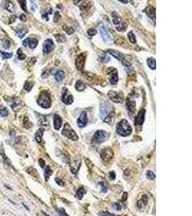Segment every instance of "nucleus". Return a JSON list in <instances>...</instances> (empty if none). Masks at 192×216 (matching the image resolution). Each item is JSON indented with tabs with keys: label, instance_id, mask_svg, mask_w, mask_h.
Returning a JSON list of instances; mask_svg holds the SVG:
<instances>
[{
	"label": "nucleus",
	"instance_id": "nucleus-1",
	"mask_svg": "<svg viewBox=\"0 0 192 216\" xmlns=\"http://www.w3.org/2000/svg\"><path fill=\"white\" fill-rule=\"evenodd\" d=\"M117 134L121 136H128L132 133V128L126 120L119 121L116 126Z\"/></svg>",
	"mask_w": 192,
	"mask_h": 216
},
{
	"label": "nucleus",
	"instance_id": "nucleus-2",
	"mask_svg": "<svg viewBox=\"0 0 192 216\" xmlns=\"http://www.w3.org/2000/svg\"><path fill=\"white\" fill-rule=\"evenodd\" d=\"M37 102L40 107L43 108H49L51 105V99L49 92L46 90L41 91Z\"/></svg>",
	"mask_w": 192,
	"mask_h": 216
},
{
	"label": "nucleus",
	"instance_id": "nucleus-3",
	"mask_svg": "<svg viewBox=\"0 0 192 216\" xmlns=\"http://www.w3.org/2000/svg\"><path fill=\"white\" fill-rule=\"evenodd\" d=\"M109 134L108 133L104 131H98L94 133L92 138L93 143L96 144H100V143H104V141L108 139Z\"/></svg>",
	"mask_w": 192,
	"mask_h": 216
},
{
	"label": "nucleus",
	"instance_id": "nucleus-4",
	"mask_svg": "<svg viewBox=\"0 0 192 216\" xmlns=\"http://www.w3.org/2000/svg\"><path fill=\"white\" fill-rule=\"evenodd\" d=\"M62 134L64 136H66V137H67L68 138L71 139L72 140H74V141H76V140H77L79 139L77 134L72 129L71 127L70 126V125L68 122H66L65 124L64 128H63V131H62Z\"/></svg>",
	"mask_w": 192,
	"mask_h": 216
},
{
	"label": "nucleus",
	"instance_id": "nucleus-5",
	"mask_svg": "<svg viewBox=\"0 0 192 216\" xmlns=\"http://www.w3.org/2000/svg\"><path fill=\"white\" fill-rule=\"evenodd\" d=\"M100 155H101V157L103 161H104L105 162H108L113 158L114 153L112 149L108 147L105 148V149H103L101 151Z\"/></svg>",
	"mask_w": 192,
	"mask_h": 216
},
{
	"label": "nucleus",
	"instance_id": "nucleus-6",
	"mask_svg": "<svg viewBox=\"0 0 192 216\" xmlns=\"http://www.w3.org/2000/svg\"><path fill=\"white\" fill-rule=\"evenodd\" d=\"M110 105L107 102H102L100 105V116L101 119L104 120L107 116H108L110 114L112 113V112L110 111Z\"/></svg>",
	"mask_w": 192,
	"mask_h": 216
},
{
	"label": "nucleus",
	"instance_id": "nucleus-7",
	"mask_svg": "<svg viewBox=\"0 0 192 216\" xmlns=\"http://www.w3.org/2000/svg\"><path fill=\"white\" fill-rule=\"evenodd\" d=\"M54 48V43L53 41L51 39L45 40L43 45V51L45 54H49L53 50Z\"/></svg>",
	"mask_w": 192,
	"mask_h": 216
},
{
	"label": "nucleus",
	"instance_id": "nucleus-8",
	"mask_svg": "<svg viewBox=\"0 0 192 216\" xmlns=\"http://www.w3.org/2000/svg\"><path fill=\"white\" fill-rule=\"evenodd\" d=\"M61 100L66 105H71L73 102V96L69 92V91H68V89L66 88L63 89Z\"/></svg>",
	"mask_w": 192,
	"mask_h": 216
},
{
	"label": "nucleus",
	"instance_id": "nucleus-9",
	"mask_svg": "<svg viewBox=\"0 0 192 216\" xmlns=\"http://www.w3.org/2000/svg\"><path fill=\"white\" fill-rule=\"evenodd\" d=\"M38 41L35 38H27L23 41V44L24 46H29L31 49H34L38 45Z\"/></svg>",
	"mask_w": 192,
	"mask_h": 216
},
{
	"label": "nucleus",
	"instance_id": "nucleus-10",
	"mask_svg": "<svg viewBox=\"0 0 192 216\" xmlns=\"http://www.w3.org/2000/svg\"><path fill=\"white\" fill-rule=\"evenodd\" d=\"M109 97L111 100L116 103H121L123 100V97L119 93L115 91H110L108 93Z\"/></svg>",
	"mask_w": 192,
	"mask_h": 216
},
{
	"label": "nucleus",
	"instance_id": "nucleus-11",
	"mask_svg": "<svg viewBox=\"0 0 192 216\" xmlns=\"http://www.w3.org/2000/svg\"><path fill=\"white\" fill-rule=\"evenodd\" d=\"M99 31H100V34H101V38H102L104 42L107 44H110L112 40H111L110 35L109 34V32H107L106 28H104V26H101V27L99 28Z\"/></svg>",
	"mask_w": 192,
	"mask_h": 216
},
{
	"label": "nucleus",
	"instance_id": "nucleus-12",
	"mask_svg": "<svg viewBox=\"0 0 192 216\" xmlns=\"http://www.w3.org/2000/svg\"><path fill=\"white\" fill-rule=\"evenodd\" d=\"M88 122V118H87L86 112H82L79 118L77 120V124L79 128H84Z\"/></svg>",
	"mask_w": 192,
	"mask_h": 216
},
{
	"label": "nucleus",
	"instance_id": "nucleus-13",
	"mask_svg": "<svg viewBox=\"0 0 192 216\" xmlns=\"http://www.w3.org/2000/svg\"><path fill=\"white\" fill-rule=\"evenodd\" d=\"M145 109H140L135 119V123L137 125H142L145 120Z\"/></svg>",
	"mask_w": 192,
	"mask_h": 216
},
{
	"label": "nucleus",
	"instance_id": "nucleus-14",
	"mask_svg": "<svg viewBox=\"0 0 192 216\" xmlns=\"http://www.w3.org/2000/svg\"><path fill=\"white\" fill-rule=\"evenodd\" d=\"M111 72H108V74L110 75V81L112 84L113 85H115L117 84L118 81V74H117V72L115 69H112L110 68Z\"/></svg>",
	"mask_w": 192,
	"mask_h": 216
},
{
	"label": "nucleus",
	"instance_id": "nucleus-15",
	"mask_svg": "<svg viewBox=\"0 0 192 216\" xmlns=\"http://www.w3.org/2000/svg\"><path fill=\"white\" fill-rule=\"evenodd\" d=\"M84 63H85V56L84 54H80L78 56L76 61V66L77 69L82 70L84 68Z\"/></svg>",
	"mask_w": 192,
	"mask_h": 216
},
{
	"label": "nucleus",
	"instance_id": "nucleus-16",
	"mask_svg": "<svg viewBox=\"0 0 192 216\" xmlns=\"http://www.w3.org/2000/svg\"><path fill=\"white\" fill-rule=\"evenodd\" d=\"M7 103H8L9 105L13 109H14V108L17 107L20 104V100H19V98L16 97H10L8 100H7Z\"/></svg>",
	"mask_w": 192,
	"mask_h": 216
},
{
	"label": "nucleus",
	"instance_id": "nucleus-17",
	"mask_svg": "<svg viewBox=\"0 0 192 216\" xmlns=\"http://www.w3.org/2000/svg\"><path fill=\"white\" fill-rule=\"evenodd\" d=\"M108 53L110 55H112V56H114L115 58L117 59V60H119V61H122L124 58H125L124 57V55L122 54V53H120L118 51H116V50L110 49V50H108Z\"/></svg>",
	"mask_w": 192,
	"mask_h": 216
},
{
	"label": "nucleus",
	"instance_id": "nucleus-18",
	"mask_svg": "<svg viewBox=\"0 0 192 216\" xmlns=\"http://www.w3.org/2000/svg\"><path fill=\"white\" fill-rule=\"evenodd\" d=\"M53 125L56 130L58 131L61 128L62 119L58 115H55L53 118Z\"/></svg>",
	"mask_w": 192,
	"mask_h": 216
},
{
	"label": "nucleus",
	"instance_id": "nucleus-19",
	"mask_svg": "<svg viewBox=\"0 0 192 216\" xmlns=\"http://www.w3.org/2000/svg\"><path fill=\"white\" fill-rule=\"evenodd\" d=\"M145 12L146 14H147V16H148L150 18L153 19L154 21L156 20V10H155L154 7H152V6H148V7L146 8Z\"/></svg>",
	"mask_w": 192,
	"mask_h": 216
},
{
	"label": "nucleus",
	"instance_id": "nucleus-20",
	"mask_svg": "<svg viewBox=\"0 0 192 216\" xmlns=\"http://www.w3.org/2000/svg\"><path fill=\"white\" fill-rule=\"evenodd\" d=\"M28 30L27 28L25 27H21L19 28L16 30V33H17V36L20 38H23L25 36L26 34L27 33Z\"/></svg>",
	"mask_w": 192,
	"mask_h": 216
},
{
	"label": "nucleus",
	"instance_id": "nucleus-21",
	"mask_svg": "<svg viewBox=\"0 0 192 216\" xmlns=\"http://www.w3.org/2000/svg\"><path fill=\"white\" fill-rule=\"evenodd\" d=\"M53 75L56 80L58 81H61L64 78V72L61 70H57L53 74Z\"/></svg>",
	"mask_w": 192,
	"mask_h": 216
},
{
	"label": "nucleus",
	"instance_id": "nucleus-22",
	"mask_svg": "<svg viewBox=\"0 0 192 216\" xmlns=\"http://www.w3.org/2000/svg\"><path fill=\"white\" fill-rule=\"evenodd\" d=\"M44 129L43 128H40L38 129V131H37L36 133H35V139L38 141V143H41L43 140V136L44 133Z\"/></svg>",
	"mask_w": 192,
	"mask_h": 216
},
{
	"label": "nucleus",
	"instance_id": "nucleus-23",
	"mask_svg": "<svg viewBox=\"0 0 192 216\" xmlns=\"http://www.w3.org/2000/svg\"><path fill=\"white\" fill-rule=\"evenodd\" d=\"M112 17H113L112 22H113L114 24H115V25H119V23H121V21H122V18H121V17H119V15H118L117 13L115 12H112Z\"/></svg>",
	"mask_w": 192,
	"mask_h": 216
},
{
	"label": "nucleus",
	"instance_id": "nucleus-24",
	"mask_svg": "<svg viewBox=\"0 0 192 216\" xmlns=\"http://www.w3.org/2000/svg\"><path fill=\"white\" fill-rule=\"evenodd\" d=\"M75 88H76V89L77 91H82L83 90L85 89L86 85L82 81H77L76 83V85H75Z\"/></svg>",
	"mask_w": 192,
	"mask_h": 216
},
{
	"label": "nucleus",
	"instance_id": "nucleus-25",
	"mask_svg": "<svg viewBox=\"0 0 192 216\" xmlns=\"http://www.w3.org/2000/svg\"><path fill=\"white\" fill-rule=\"evenodd\" d=\"M86 193V190L84 188V187H81L78 189V191L76 192V197L78 198L79 199H82L84 197V195Z\"/></svg>",
	"mask_w": 192,
	"mask_h": 216
},
{
	"label": "nucleus",
	"instance_id": "nucleus-26",
	"mask_svg": "<svg viewBox=\"0 0 192 216\" xmlns=\"http://www.w3.org/2000/svg\"><path fill=\"white\" fill-rule=\"evenodd\" d=\"M147 63L150 69H156V59H155L154 58H149L147 61Z\"/></svg>",
	"mask_w": 192,
	"mask_h": 216
},
{
	"label": "nucleus",
	"instance_id": "nucleus-27",
	"mask_svg": "<svg viewBox=\"0 0 192 216\" xmlns=\"http://www.w3.org/2000/svg\"><path fill=\"white\" fill-rule=\"evenodd\" d=\"M5 9L8 10L10 12H14V6L12 1H6L5 2Z\"/></svg>",
	"mask_w": 192,
	"mask_h": 216
},
{
	"label": "nucleus",
	"instance_id": "nucleus-28",
	"mask_svg": "<svg viewBox=\"0 0 192 216\" xmlns=\"http://www.w3.org/2000/svg\"><path fill=\"white\" fill-rule=\"evenodd\" d=\"M9 115V111L7 107L0 105V116L7 117Z\"/></svg>",
	"mask_w": 192,
	"mask_h": 216
},
{
	"label": "nucleus",
	"instance_id": "nucleus-29",
	"mask_svg": "<svg viewBox=\"0 0 192 216\" xmlns=\"http://www.w3.org/2000/svg\"><path fill=\"white\" fill-rule=\"evenodd\" d=\"M53 174V171L51 170V167L49 166H46V168H45V179L46 181H48V179L51 177V176Z\"/></svg>",
	"mask_w": 192,
	"mask_h": 216
},
{
	"label": "nucleus",
	"instance_id": "nucleus-30",
	"mask_svg": "<svg viewBox=\"0 0 192 216\" xmlns=\"http://www.w3.org/2000/svg\"><path fill=\"white\" fill-rule=\"evenodd\" d=\"M55 37L56 41L58 43H65L66 41V36L63 34H56Z\"/></svg>",
	"mask_w": 192,
	"mask_h": 216
},
{
	"label": "nucleus",
	"instance_id": "nucleus-31",
	"mask_svg": "<svg viewBox=\"0 0 192 216\" xmlns=\"http://www.w3.org/2000/svg\"><path fill=\"white\" fill-rule=\"evenodd\" d=\"M127 105H128V109L130 110V112H131V113H133L135 111V102H128V104H127Z\"/></svg>",
	"mask_w": 192,
	"mask_h": 216
},
{
	"label": "nucleus",
	"instance_id": "nucleus-32",
	"mask_svg": "<svg viewBox=\"0 0 192 216\" xmlns=\"http://www.w3.org/2000/svg\"><path fill=\"white\" fill-rule=\"evenodd\" d=\"M33 86H34L33 82H31V81H26L25 84V85H24L25 90H26L27 91H29L31 89H32Z\"/></svg>",
	"mask_w": 192,
	"mask_h": 216
},
{
	"label": "nucleus",
	"instance_id": "nucleus-33",
	"mask_svg": "<svg viewBox=\"0 0 192 216\" xmlns=\"http://www.w3.org/2000/svg\"><path fill=\"white\" fill-rule=\"evenodd\" d=\"M1 58L3 59H9L10 58L12 57L13 53H8V52H3V51H0Z\"/></svg>",
	"mask_w": 192,
	"mask_h": 216
},
{
	"label": "nucleus",
	"instance_id": "nucleus-34",
	"mask_svg": "<svg viewBox=\"0 0 192 216\" xmlns=\"http://www.w3.org/2000/svg\"><path fill=\"white\" fill-rule=\"evenodd\" d=\"M99 60V61H101V62L107 63V62H108V61H110V57H109L107 54H103L100 55Z\"/></svg>",
	"mask_w": 192,
	"mask_h": 216
},
{
	"label": "nucleus",
	"instance_id": "nucleus-35",
	"mask_svg": "<svg viewBox=\"0 0 192 216\" xmlns=\"http://www.w3.org/2000/svg\"><path fill=\"white\" fill-rule=\"evenodd\" d=\"M128 38H129L130 41L132 43L135 44L136 43V39H135V36L134 35L133 32L132 31H130L129 33H128Z\"/></svg>",
	"mask_w": 192,
	"mask_h": 216
},
{
	"label": "nucleus",
	"instance_id": "nucleus-36",
	"mask_svg": "<svg viewBox=\"0 0 192 216\" xmlns=\"http://www.w3.org/2000/svg\"><path fill=\"white\" fill-rule=\"evenodd\" d=\"M17 58H18L19 60L23 61L26 58V55L22 52V50L20 49V48H19V49L17 50Z\"/></svg>",
	"mask_w": 192,
	"mask_h": 216
},
{
	"label": "nucleus",
	"instance_id": "nucleus-37",
	"mask_svg": "<svg viewBox=\"0 0 192 216\" xmlns=\"http://www.w3.org/2000/svg\"><path fill=\"white\" fill-rule=\"evenodd\" d=\"M18 2L20 4V7L21 8L24 10L25 12H27V3H26L25 0H18Z\"/></svg>",
	"mask_w": 192,
	"mask_h": 216
},
{
	"label": "nucleus",
	"instance_id": "nucleus-38",
	"mask_svg": "<svg viewBox=\"0 0 192 216\" xmlns=\"http://www.w3.org/2000/svg\"><path fill=\"white\" fill-rule=\"evenodd\" d=\"M146 177H147V178L149 179V180H153L156 178V174H155L152 171L148 170V171H147V172H146Z\"/></svg>",
	"mask_w": 192,
	"mask_h": 216
},
{
	"label": "nucleus",
	"instance_id": "nucleus-39",
	"mask_svg": "<svg viewBox=\"0 0 192 216\" xmlns=\"http://www.w3.org/2000/svg\"><path fill=\"white\" fill-rule=\"evenodd\" d=\"M2 46H3V48H5V49H8V48H10V46H11V42H10L9 40L5 39L4 41H3Z\"/></svg>",
	"mask_w": 192,
	"mask_h": 216
},
{
	"label": "nucleus",
	"instance_id": "nucleus-40",
	"mask_svg": "<svg viewBox=\"0 0 192 216\" xmlns=\"http://www.w3.org/2000/svg\"><path fill=\"white\" fill-rule=\"evenodd\" d=\"M57 213L58 216H69L67 213H66L65 210L63 208H58L57 210Z\"/></svg>",
	"mask_w": 192,
	"mask_h": 216
},
{
	"label": "nucleus",
	"instance_id": "nucleus-41",
	"mask_svg": "<svg viewBox=\"0 0 192 216\" xmlns=\"http://www.w3.org/2000/svg\"><path fill=\"white\" fill-rule=\"evenodd\" d=\"M87 33L90 36H94V35L97 34V30L94 29V28H90V29H88L87 30Z\"/></svg>",
	"mask_w": 192,
	"mask_h": 216
},
{
	"label": "nucleus",
	"instance_id": "nucleus-42",
	"mask_svg": "<svg viewBox=\"0 0 192 216\" xmlns=\"http://www.w3.org/2000/svg\"><path fill=\"white\" fill-rule=\"evenodd\" d=\"M117 30L118 31H123V30H125L127 28V24L126 23H122V25H120L117 26V27L116 28Z\"/></svg>",
	"mask_w": 192,
	"mask_h": 216
},
{
	"label": "nucleus",
	"instance_id": "nucleus-43",
	"mask_svg": "<svg viewBox=\"0 0 192 216\" xmlns=\"http://www.w3.org/2000/svg\"><path fill=\"white\" fill-rule=\"evenodd\" d=\"M64 30L69 35H71V34L73 33V32H74V30H73V28L68 27V26H65Z\"/></svg>",
	"mask_w": 192,
	"mask_h": 216
},
{
	"label": "nucleus",
	"instance_id": "nucleus-44",
	"mask_svg": "<svg viewBox=\"0 0 192 216\" xmlns=\"http://www.w3.org/2000/svg\"><path fill=\"white\" fill-rule=\"evenodd\" d=\"M99 216H115L113 214L110 213V212L107 211H101V212L99 213Z\"/></svg>",
	"mask_w": 192,
	"mask_h": 216
},
{
	"label": "nucleus",
	"instance_id": "nucleus-45",
	"mask_svg": "<svg viewBox=\"0 0 192 216\" xmlns=\"http://www.w3.org/2000/svg\"><path fill=\"white\" fill-rule=\"evenodd\" d=\"M113 208H115V209L116 210H120L121 208H122V207H121V205H119V204H118V203H114Z\"/></svg>",
	"mask_w": 192,
	"mask_h": 216
},
{
	"label": "nucleus",
	"instance_id": "nucleus-46",
	"mask_svg": "<svg viewBox=\"0 0 192 216\" xmlns=\"http://www.w3.org/2000/svg\"><path fill=\"white\" fill-rule=\"evenodd\" d=\"M100 185H101V192H107V187H106L105 184H104V183L101 182V183H100Z\"/></svg>",
	"mask_w": 192,
	"mask_h": 216
},
{
	"label": "nucleus",
	"instance_id": "nucleus-47",
	"mask_svg": "<svg viewBox=\"0 0 192 216\" xmlns=\"http://www.w3.org/2000/svg\"><path fill=\"white\" fill-rule=\"evenodd\" d=\"M56 182L59 186H63V185H64V183H63V182L61 180H60L59 178H56Z\"/></svg>",
	"mask_w": 192,
	"mask_h": 216
},
{
	"label": "nucleus",
	"instance_id": "nucleus-48",
	"mask_svg": "<svg viewBox=\"0 0 192 216\" xmlns=\"http://www.w3.org/2000/svg\"><path fill=\"white\" fill-rule=\"evenodd\" d=\"M60 17V15L59 14V12H56L55 13V15H54V20H55V22L58 21Z\"/></svg>",
	"mask_w": 192,
	"mask_h": 216
},
{
	"label": "nucleus",
	"instance_id": "nucleus-49",
	"mask_svg": "<svg viewBox=\"0 0 192 216\" xmlns=\"http://www.w3.org/2000/svg\"><path fill=\"white\" fill-rule=\"evenodd\" d=\"M39 164H40V166H41V168H44V167H45V161H44L43 159H39Z\"/></svg>",
	"mask_w": 192,
	"mask_h": 216
},
{
	"label": "nucleus",
	"instance_id": "nucleus-50",
	"mask_svg": "<svg viewBox=\"0 0 192 216\" xmlns=\"http://www.w3.org/2000/svg\"><path fill=\"white\" fill-rule=\"evenodd\" d=\"M20 20L23 22H25L27 20V17H26V15L25 14H22L20 16Z\"/></svg>",
	"mask_w": 192,
	"mask_h": 216
},
{
	"label": "nucleus",
	"instance_id": "nucleus-51",
	"mask_svg": "<svg viewBox=\"0 0 192 216\" xmlns=\"http://www.w3.org/2000/svg\"><path fill=\"white\" fill-rule=\"evenodd\" d=\"M16 18H17V17H16V16H15V15H12V17H11V18H10V22H9V24H12V23H14V21H15Z\"/></svg>",
	"mask_w": 192,
	"mask_h": 216
},
{
	"label": "nucleus",
	"instance_id": "nucleus-52",
	"mask_svg": "<svg viewBox=\"0 0 192 216\" xmlns=\"http://www.w3.org/2000/svg\"><path fill=\"white\" fill-rule=\"evenodd\" d=\"M110 178L112 179V180H115V173L114 172V171H111V172L110 173Z\"/></svg>",
	"mask_w": 192,
	"mask_h": 216
}]
</instances>
